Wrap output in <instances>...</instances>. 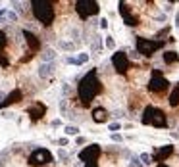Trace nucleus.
Returning <instances> with one entry per match:
<instances>
[{
	"label": "nucleus",
	"mask_w": 179,
	"mask_h": 167,
	"mask_svg": "<svg viewBox=\"0 0 179 167\" xmlns=\"http://www.w3.org/2000/svg\"><path fill=\"white\" fill-rule=\"evenodd\" d=\"M64 131H66V135H77V133H79V129H77L75 125H68Z\"/></svg>",
	"instance_id": "23"
},
{
	"label": "nucleus",
	"mask_w": 179,
	"mask_h": 167,
	"mask_svg": "<svg viewBox=\"0 0 179 167\" xmlns=\"http://www.w3.org/2000/svg\"><path fill=\"white\" fill-rule=\"evenodd\" d=\"M106 46H108V48H114V46H116V42H114L112 37H106Z\"/></svg>",
	"instance_id": "28"
},
{
	"label": "nucleus",
	"mask_w": 179,
	"mask_h": 167,
	"mask_svg": "<svg viewBox=\"0 0 179 167\" xmlns=\"http://www.w3.org/2000/svg\"><path fill=\"white\" fill-rule=\"evenodd\" d=\"M60 48H64V50H75V42H60Z\"/></svg>",
	"instance_id": "22"
},
{
	"label": "nucleus",
	"mask_w": 179,
	"mask_h": 167,
	"mask_svg": "<svg viewBox=\"0 0 179 167\" xmlns=\"http://www.w3.org/2000/svg\"><path fill=\"white\" fill-rule=\"evenodd\" d=\"M112 64H114L116 71H118V73H122V75H125V73L129 71V67H131L129 58L125 56V52H116L114 56H112Z\"/></svg>",
	"instance_id": "9"
},
{
	"label": "nucleus",
	"mask_w": 179,
	"mask_h": 167,
	"mask_svg": "<svg viewBox=\"0 0 179 167\" xmlns=\"http://www.w3.org/2000/svg\"><path fill=\"white\" fill-rule=\"evenodd\" d=\"M131 167H143V163H141V160L139 158H131V163H129Z\"/></svg>",
	"instance_id": "26"
},
{
	"label": "nucleus",
	"mask_w": 179,
	"mask_h": 167,
	"mask_svg": "<svg viewBox=\"0 0 179 167\" xmlns=\"http://www.w3.org/2000/svg\"><path fill=\"white\" fill-rule=\"evenodd\" d=\"M100 90H102V83H100V79H98V71L91 69L89 73L79 81L77 96L83 102V106H91V102L100 94Z\"/></svg>",
	"instance_id": "1"
},
{
	"label": "nucleus",
	"mask_w": 179,
	"mask_h": 167,
	"mask_svg": "<svg viewBox=\"0 0 179 167\" xmlns=\"http://www.w3.org/2000/svg\"><path fill=\"white\" fill-rule=\"evenodd\" d=\"M75 12L79 13L81 19H89L91 15H96V13L100 12V4L95 2V0H77Z\"/></svg>",
	"instance_id": "6"
},
{
	"label": "nucleus",
	"mask_w": 179,
	"mask_h": 167,
	"mask_svg": "<svg viewBox=\"0 0 179 167\" xmlns=\"http://www.w3.org/2000/svg\"><path fill=\"white\" fill-rule=\"evenodd\" d=\"M27 113H29V117H31V121H39V119H43V115L46 113V108H45V104L35 102L31 108L27 109Z\"/></svg>",
	"instance_id": "12"
},
{
	"label": "nucleus",
	"mask_w": 179,
	"mask_h": 167,
	"mask_svg": "<svg viewBox=\"0 0 179 167\" xmlns=\"http://www.w3.org/2000/svg\"><path fill=\"white\" fill-rule=\"evenodd\" d=\"M6 42H8V39H6V33L4 31H0V50L6 46Z\"/></svg>",
	"instance_id": "25"
},
{
	"label": "nucleus",
	"mask_w": 179,
	"mask_h": 167,
	"mask_svg": "<svg viewBox=\"0 0 179 167\" xmlns=\"http://www.w3.org/2000/svg\"><path fill=\"white\" fill-rule=\"evenodd\" d=\"M160 48H164V40L137 37V54H141V56H152L154 52H158Z\"/></svg>",
	"instance_id": "5"
},
{
	"label": "nucleus",
	"mask_w": 179,
	"mask_h": 167,
	"mask_svg": "<svg viewBox=\"0 0 179 167\" xmlns=\"http://www.w3.org/2000/svg\"><path fill=\"white\" fill-rule=\"evenodd\" d=\"M23 98V94H21V90L19 89H14L10 94H6V98H4V102L0 104V108H6V106H10V104H16V102H19Z\"/></svg>",
	"instance_id": "14"
},
{
	"label": "nucleus",
	"mask_w": 179,
	"mask_h": 167,
	"mask_svg": "<svg viewBox=\"0 0 179 167\" xmlns=\"http://www.w3.org/2000/svg\"><path fill=\"white\" fill-rule=\"evenodd\" d=\"M172 154H173V146H172V144H166V146L156 148V150H154V154L150 156V158H152V161H156V163H162V161H166Z\"/></svg>",
	"instance_id": "11"
},
{
	"label": "nucleus",
	"mask_w": 179,
	"mask_h": 167,
	"mask_svg": "<svg viewBox=\"0 0 179 167\" xmlns=\"http://www.w3.org/2000/svg\"><path fill=\"white\" fill-rule=\"evenodd\" d=\"M158 167H170V165H166V163H158Z\"/></svg>",
	"instance_id": "40"
},
{
	"label": "nucleus",
	"mask_w": 179,
	"mask_h": 167,
	"mask_svg": "<svg viewBox=\"0 0 179 167\" xmlns=\"http://www.w3.org/2000/svg\"><path fill=\"white\" fill-rule=\"evenodd\" d=\"M58 156H60V158H62V160H68V154H66L64 150H60V152H58Z\"/></svg>",
	"instance_id": "34"
},
{
	"label": "nucleus",
	"mask_w": 179,
	"mask_h": 167,
	"mask_svg": "<svg viewBox=\"0 0 179 167\" xmlns=\"http://www.w3.org/2000/svg\"><path fill=\"white\" fill-rule=\"evenodd\" d=\"M6 21H8V23H16V21H18V13L8 10V12H6Z\"/></svg>",
	"instance_id": "20"
},
{
	"label": "nucleus",
	"mask_w": 179,
	"mask_h": 167,
	"mask_svg": "<svg viewBox=\"0 0 179 167\" xmlns=\"http://www.w3.org/2000/svg\"><path fill=\"white\" fill-rule=\"evenodd\" d=\"M66 62H68V64H73V65H77V64H75V58H68Z\"/></svg>",
	"instance_id": "38"
},
{
	"label": "nucleus",
	"mask_w": 179,
	"mask_h": 167,
	"mask_svg": "<svg viewBox=\"0 0 179 167\" xmlns=\"http://www.w3.org/2000/svg\"><path fill=\"white\" fill-rule=\"evenodd\" d=\"M120 13H122L123 23H125L127 27H137V25H139V17H137V15L129 10L125 2H120Z\"/></svg>",
	"instance_id": "10"
},
{
	"label": "nucleus",
	"mask_w": 179,
	"mask_h": 167,
	"mask_svg": "<svg viewBox=\"0 0 179 167\" xmlns=\"http://www.w3.org/2000/svg\"><path fill=\"white\" fill-rule=\"evenodd\" d=\"M31 8H33V13L43 25H50L54 21V2L50 0H33L31 2Z\"/></svg>",
	"instance_id": "2"
},
{
	"label": "nucleus",
	"mask_w": 179,
	"mask_h": 167,
	"mask_svg": "<svg viewBox=\"0 0 179 167\" xmlns=\"http://www.w3.org/2000/svg\"><path fill=\"white\" fill-rule=\"evenodd\" d=\"M170 106L172 108H177L179 106V85L172 90V94H170Z\"/></svg>",
	"instance_id": "18"
},
{
	"label": "nucleus",
	"mask_w": 179,
	"mask_h": 167,
	"mask_svg": "<svg viewBox=\"0 0 179 167\" xmlns=\"http://www.w3.org/2000/svg\"><path fill=\"white\" fill-rule=\"evenodd\" d=\"M54 160L50 154V150H46V148H37V150H33L31 156H29V165L31 167H43L46 165V163H50V161Z\"/></svg>",
	"instance_id": "7"
},
{
	"label": "nucleus",
	"mask_w": 179,
	"mask_h": 167,
	"mask_svg": "<svg viewBox=\"0 0 179 167\" xmlns=\"http://www.w3.org/2000/svg\"><path fill=\"white\" fill-rule=\"evenodd\" d=\"M6 8H2V10H0V23H2V21H6Z\"/></svg>",
	"instance_id": "30"
},
{
	"label": "nucleus",
	"mask_w": 179,
	"mask_h": 167,
	"mask_svg": "<svg viewBox=\"0 0 179 167\" xmlns=\"http://www.w3.org/2000/svg\"><path fill=\"white\" fill-rule=\"evenodd\" d=\"M120 129H122V125H120V123H118V121H116V123H112V125H110V131H114V133H116V131H120Z\"/></svg>",
	"instance_id": "29"
},
{
	"label": "nucleus",
	"mask_w": 179,
	"mask_h": 167,
	"mask_svg": "<svg viewBox=\"0 0 179 167\" xmlns=\"http://www.w3.org/2000/svg\"><path fill=\"white\" fill-rule=\"evenodd\" d=\"M87 167H96V165H87Z\"/></svg>",
	"instance_id": "42"
},
{
	"label": "nucleus",
	"mask_w": 179,
	"mask_h": 167,
	"mask_svg": "<svg viewBox=\"0 0 179 167\" xmlns=\"http://www.w3.org/2000/svg\"><path fill=\"white\" fill-rule=\"evenodd\" d=\"M139 160H141L143 165H150V163H152V158H150L148 154H141L139 156Z\"/></svg>",
	"instance_id": "21"
},
{
	"label": "nucleus",
	"mask_w": 179,
	"mask_h": 167,
	"mask_svg": "<svg viewBox=\"0 0 179 167\" xmlns=\"http://www.w3.org/2000/svg\"><path fill=\"white\" fill-rule=\"evenodd\" d=\"M0 65H4V67H8V60L4 58V56H0Z\"/></svg>",
	"instance_id": "32"
},
{
	"label": "nucleus",
	"mask_w": 179,
	"mask_h": 167,
	"mask_svg": "<svg viewBox=\"0 0 179 167\" xmlns=\"http://www.w3.org/2000/svg\"><path fill=\"white\" fill-rule=\"evenodd\" d=\"M4 98H6V94H4V92H2V90H0V104L4 102Z\"/></svg>",
	"instance_id": "39"
},
{
	"label": "nucleus",
	"mask_w": 179,
	"mask_h": 167,
	"mask_svg": "<svg viewBox=\"0 0 179 167\" xmlns=\"http://www.w3.org/2000/svg\"><path fill=\"white\" fill-rule=\"evenodd\" d=\"M112 140H114V142H122V140H123V136H122V135H118V133H112Z\"/></svg>",
	"instance_id": "27"
},
{
	"label": "nucleus",
	"mask_w": 179,
	"mask_h": 167,
	"mask_svg": "<svg viewBox=\"0 0 179 167\" xmlns=\"http://www.w3.org/2000/svg\"><path fill=\"white\" fill-rule=\"evenodd\" d=\"M162 58H164V64L173 65V64H177V62H179V54H177V52H173V50H168V52L162 54Z\"/></svg>",
	"instance_id": "17"
},
{
	"label": "nucleus",
	"mask_w": 179,
	"mask_h": 167,
	"mask_svg": "<svg viewBox=\"0 0 179 167\" xmlns=\"http://www.w3.org/2000/svg\"><path fill=\"white\" fill-rule=\"evenodd\" d=\"M77 144H85V138H83V136H77Z\"/></svg>",
	"instance_id": "36"
},
{
	"label": "nucleus",
	"mask_w": 179,
	"mask_h": 167,
	"mask_svg": "<svg viewBox=\"0 0 179 167\" xmlns=\"http://www.w3.org/2000/svg\"><path fill=\"white\" fill-rule=\"evenodd\" d=\"M100 154H102L100 146H98V144H91V146H87L85 150L79 152V160L85 161L87 165H96V161H98Z\"/></svg>",
	"instance_id": "8"
},
{
	"label": "nucleus",
	"mask_w": 179,
	"mask_h": 167,
	"mask_svg": "<svg viewBox=\"0 0 179 167\" xmlns=\"http://www.w3.org/2000/svg\"><path fill=\"white\" fill-rule=\"evenodd\" d=\"M41 56H43V60H45V64H52V60L56 58V52L48 48V50H45L43 54H41Z\"/></svg>",
	"instance_id": "19"
},
{
	"label": "nucleus",
	"mask_w": 179,
	"mask_h": 167,
	"mask_svg": "<svg viewBox=\"0 0 179 167\" xmlns=\"http://www.w3.org/2000/svg\"><path fill=\"white\" fill-rule=\"evenodd\" d=\"M93 121L95 123H106L108 121V111L104 108H96L95 111H93Z\"/></svg>",
	"instance_id": "16"
},
{
	"label": "nucleus",
	"mask_w": 179,
	"mask_h": 167,
	"mask_svg": "<svg viewBox=\"0 0 179 167\" xmlns=\"http://www.w3.org/2000/svg\"><path fill=\"white\" fill-rule=\"evenodd\" d=\"M143 125H150V127H168V117L160 108H154V106H147L143 109V117H141Z\"/></svg>",
	"instance_id": "3"
},
{
	"label": "nucleus",
	"mask_w": 179,
	"mask_h": 167,
	"mask_svg": "<svg viewBox=\"0 0 179 167\" xmlns=\"http://www.w3.org/2000/svg\"><path fill=\"white\" fill-rule=\"evenodd\" d=\"M58 144H60V146H66V144H68V138H60Z\"/></svg>",
	"instance_id": "35"
},
{
	"label": "nucleus",
	"mask_w": 179,
	"mask_h": 167,
	"mask_svg": "<svg viewBox=\"0 0 179 167\" xmlns=\"http://www.w3.org/2000/svg\"><path fill=\"white\" fill-rule=\"evenodd\" d=\"M87 60H89V54H79V56L75 58V64H77V65H81V64H85Z\"/></svg>",
	"instance_id": "24"
},
{
	"label": "nucleus",
	"mask_w": 179,
	"mask_h": 167,
	"mask_svg": "<svg viewBox=\"0 0 179 167\" xmlns=\"http://www.w3.org/2000/svg\"><path fill=\"white\" fill-rule=\"evenodd\" d=\"M23 37H25V42L29 44V52H37L41 48V40L37 39V35H33L31 31H23Z\"/></svg>",
	"instance_id": "13"
},
{
	"label": "nucleus",
	"mask_w": 179,
	"mask_h": 167,
	"mask_svg": "<svg viewBox=\"0 0 179 167\" xmlns=\"http://www.w3.org/2000/svg\"><path fill=\"white\" fill-rule=\"evenodd\" d=\"M52 127H60V119H54V121H52Z\"/></svg>",
	"instance_id": "37"
},
{
	"label": "nucleus",
	"mask_w": 179,
	"mask_h": 167,
	"mask_svg": "<svg viewBox=\"0 0 179 167\" xmlns=\"http://www.w3.org/2000/svg\"><path fill=\"white\" fill-rule=\"evenodd\" d=\"M98 25H100V29H106V27H108V19H104L102 17V19L98 21Z\"/></svg>",
	"instance_id": "31"
},
{
	"label": "nucleus",
	"mask_w": 179,
	"mask_h": 167,
	"mask_svg": "<svg viewBox=\"0 0 179 167\" xmlns=\"http://www.w3.org/2000/svg\"><path fill=\"white\" fill-rule=\"evenodd\" d=\"M168 89H170L168 79L160 73V69H154L152 77H150V83H148V92L154 94V96H160V94H164Z\"/></svg>",
	"instance_id": "4"
},
{
	"label": "nucleus",
	"mask_w": 179,
	"mask_h": 167,
	"mask_svg": "<svg viewBox=\"0 0 179 167\" xmlns=\"http://www.w3.org/2000/svg\"><path fill=\"white\" fill-rule=\"evenodd\" d=\"M2 163H4V161H2V160H0V167H2Z\"/></svg>",
	"instance_id": "41"
},
{
	"label": "nucleus",
	"mask_w": 179,
	"mask_h": 167,
	"mask_svg": "<svg viewBox=\"0 0 179 167\" xmlns=\"http://www.w3.org/2000/svg\"><path fill=\"white\" fill-rule=\"evenodd\" d=\"M54 64H41V67H39V77L41 79H48L54 73Z\"/></svg>",
	"instance_id": "15"
},
{
	"label": "nucleus",
	"mask_w": 179,
	"mask_h": 167,
	"mask_svg": "<svg viewBox=\"0 0 179 167\" xmlns=\"http://www.w3.org/2000/svg\"><path fill=\"white\" fill-rule=\"evenodd\" d=\"M114 117H123V109H116V111H114Z\"/></svg>",
	"instance_id": "33"
}]
</instances>
